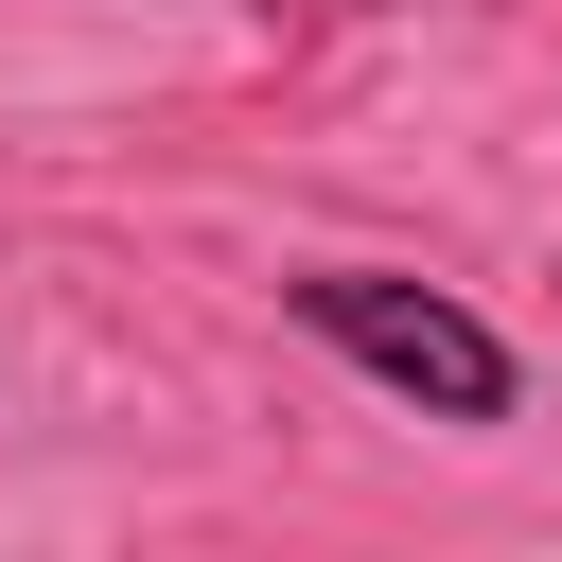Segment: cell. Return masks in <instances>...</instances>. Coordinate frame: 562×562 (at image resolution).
I'll return each mask as SVG.
<instances>
[{
	"mask_svg": "<svg viewBox=\"0 0 562 562\" xmlns=\"http://www.w3.org/2000/svg\"><path fill=\"white\" fill-rule=\"evenodd\" d=\"M281 18H369V0H281Z\"/></svg>",
	"mask_w": 562,
	"mask_h": 562,
	"instance_id": "cell-2",
	"label": "cell"
},
{
	"mask_svg": "<svg viewBox=\"0 0 562 562\" xmlns=\"http://www.w3.org/2000/svg\"><path fill=\"white\" fill-rule=\"evenodd\" d=\"M281 316H299L334 369H369L386 404H422V422H509V404H527L509 334H492L474 299L404 281V263H299V281H281Z\"/></svg>",
	"mask_w": 562,
	"mask_h": 562,
	"instance_id": "cell-1",
	"label": "cell"
}]
</instances>
